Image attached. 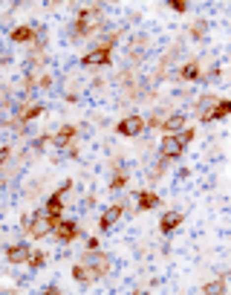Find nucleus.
<instances>
[{"instance_id": "1", "label": "nucleus", "mask_w": 231, "mask_h": 295, "mask_svg": "<svg viewBox=\"0 0 231 295\" xmlns=\"http://www.w3.org/2000/svg\"><path fill=\"white\" fill-rule=\"evenodd\" d=\"M58 223H61V220H55V217H49L46 211H41V214L32 217V223H29V234H32V237H43L46 231H52Z\"/></svg>"}, {"instance_id": "2", "label": "nucleus", "mask_w": 231, "mask_h": 295, "mask_svg": "<svg viewBox=\"0 0 231 295\" xmlns=\"http://www.w3.org/2000/svg\"><path fill=\"white\" fill-rule=\"evenodd\" d=\"M96 23H99V9H96V6L81 9V12H78V21H75V32H78V35H87V32L96 29Z\"/></svg>"}, {"instance_id": "3", "label": "nucleus", "mask_w": 231, "mask_h": 295, "mask_svg": "<svg viewBox=\"0 0 231 295\" xmlns=\"http://www.w3.org/2000/svg\"><path fill=\"white\" fill-rule=\"evenodd\" d=\"M116 131H119L122 136H139V133L145 131V119H142V116H127L122 125H116Z\"/></svg>"}, {"instance_id": "4", "label": "nucleus", "mask_w": 231, "mask_h": 295, "mask_svg": "<svg viewBox=\"0 0 231 295\" xmlns=\"http://www.w3.org/2000/svg\"><path fill=\"white\" fill-rule=\"evenodd\" d=\"M81 64H84V67H93V64H101V67H107V64H113V58H110V49H99V46H96L90 55H84V58H81Z\"/></svg>"}, {"instance_id": "5", "label": "nucleus", "mask_w": 231, "mask_h": 295, "mask_svg": "<svg viewBox=\"0 0 231 295\" xmlns=\"http://www.w3.org/2000/svg\"><path fill=\"white\" fill-rule=\"evenodd\" d=\"M107 269H110V258H107V255H99V258L87 266V275H90V281H96V278L107 275Z\"/></svg>"}, {"instance_id": "6", "label": "nucleus", "mask_w": 231, "mask_h": 295, "mask_svg": "<svg viewBox=\"0 0 231 295\" xmlns=\"http://www.w3.org/2000/svg\"><path fill=\"white\" fill-rule=\"evenodd\" d=\"M55 237H58L61 243H69V240H75V237H78V226H75V223H69V220H64V223H58V226H55Z\"/></svg>"}, {"instance_id": "7", "label": "nucleus", "mask_w": 231, "mask_h": 295, "mask_svg": "<svg viewBox=\"0 0 231 295\" xmlns=\"http://www.w3.org/2000/svg\"><path fill=\"white\" fill-rule=\"evenodd\" d=\"M182 142H179V136H168V139H162V157L165 159H176L179 154H182Z\"/></svg>"}, {"instance_id": "8", "label": "nucleus", "mask_w": 231, "mask_h": 295, "mask_svg": "<svg viewBox=\"0 0 231 295\" xmlns=\"http://www.w3.org/2000/svg\"><path fill=\"white\" fill-rule=\"evenodd\" d=\"M229 113H231V101H217L211 110L202 113V119H205V122H217V119H226Z\"/></svg>"}, {"instance_id": "9", "label": "nucleus", "mask_w": 231, "mask_h": 295, "mask_svg": "<svg viewBox=\"0 0 231 295\" xmlns=\"http://www.w3.org/2000/svg\"><path fill=\"white\" fill-rule=\"evenodd\" d=\"M29 246L26 243H18V246H9V252H6V258H9V263H26L29 261Z\"/></svg>"}, {"instance_id": "10", "label": "nucleus", "mask_w": 231, "mask_h": 295, "mask_svg": "<svg viewBox=\"0 0 231 295\" xmlns=\"http://www.w3.org/2000/svg\"><path fill=\"white\" fill-rule=\"evenodd\" d=\"M122 214H125V208H122L119 203L110 205V208L104 211V217H101V229H104V231H107V229H113V223H116V220H119Z\"/></svg>"}, {"instance_id": "11", "label": "nucleus", "mask_w": 231, "mask_h": 295, "mask_svg": "<svg viewBox=\"0 0 231 295\" xmlns=\"http://www.w3.org/2000/svg\"><path fill=\"white\" fill-rule=\"evenodd\" d=\"M179 223H182V214H179V211H168V214L159 220V229L168 234V231H173V229L179 226Z\"/></svg>"}, {"instance_id": "12", "label": "nucleus", "mask_w": 231, "mask_h": 295, "mask_svg": "<svg viewBox=\"0 0 231 295\" xmlns=\"http://www.w3.org/2000/svg\"><path fill=\"white\" fill-rule=\"evenodd\" d=\"M72 136H75V128H72V125H64L61 131L55 133V139H52V142H55L58 148H66V145L72 142Z\"/></svg>"}, {"instance_id": "13", "label": "nucleus", "mask_w": 231, "mask_h": 295, "mask_svg": "<svg viewBox=\"0 0 231 295\" xmlns=\"http://www.w3.org/2000/svg\"><path fill=\"white\" fill-rule=\"evenodd\" d=\"M156 205H159V197H156L153 191H142V194H139V208H142V211H150V208H156Z\"/></svg>"}, {"instance_id": "14", "label": "nucleus", "mask_w": 231, "mask_h": 295, "mask_svg": "<svg viewBox=\"0 0 231 295\" xmlns=\"http://www.w3.org/2000/svg\"><path fill=\"white\" fill-rule=\"evenodd\" d=\"M32 38H35V32H32L29 26H18V29H12V41H18V44L32 41Z\"/></svg>"}, {"instance_id": "15", "label": "nucleus", "mask_w": 231, "mask_h": 295, "mask_svg": "<svg viewBox=\"0 0 231 295\" xmlns=\"http://www.w3.org/2000/svg\"><path fill=\"white\" fill-rule=\"evenodd\" d=\"M165 131H179V128H185V116L182 113H173L170 119H165V125H162Z\"/></svg>"}, {"instance_id": "16", "label": "nucleus", "mask_w": 231, "mask_h": 295, "mask_svg": "<svg viewBox=\"0 0 231 295\" xmlns=\"http://www.w3.org/2000/svg\"><path fill=\"white\" fill-rule=\"evenodd\" d=\"M182 78H188V81H199V64L191 61L188 67H182Z\"/></svg>"}, {"instance_id": "17", "label": "nucleus", "mask_w": 231, "mask_h": 295, "mask_svg": "<svg viewBox=\"0 0 231 295\" xmlns=\"http://www.w3.org/2000/svg\"><path fill=\"white\" fill-rule=\"evenodd\" d=\"M125 182H127V171H119V174L113 177V182H110V188H113V191H122Z\"/></svg>"}, {"instance_id": "18", "label": "nucleus", "mask_w": 231, "mask_h": 295, "mask_svg": "<svg viewBox=\"0 0 231 295\" xmlns=\"http://www.w3.org/2000/svg\"><path fill=\"white\" fill-rule=\"evenodd\" d=\"M202 293H226V281H223V278H220V281H211V284L202 287Z\"/></svg>"}, {"instance_id": "19", "label": "nucleus", "mask_w": 231, "mask_h": 295, "mask_svg": "<svg viewBox=\"0 0 231 295\" xmlns=\"http://www.w3.org/2000/svg\"><path fill=\"white\" fill-rule=\"evenodd\" d=\"M26 263H29V266H32V269H41V266H43V252H32V255H29V261H26Z\"/></svg>"}, {"instance_id": "20", "label": "nucleus", "mask_w": 231, "mask_h": 295, "mask_svg": "<svg viewBox=\"0 0 231 295\" xmlns=\"http://www.w3.org/2000/svg\"><path fill=\"white\" fill-rule=\"evenodd\" d=\"M43 113V104H35V107H29L26 113H23V122H32L35 116H41Z\"/></svg>"}, {"instance_id": "21", "label": "nucleus", "mask_w": 231, "mask_h": 295, "mask_svg": "<svg viewBox=\"0 0 231 295\" xmlns=\"http://www.w3.org/2000/svg\"><path fill=\"white\" fill-rule=\"evenodd\" d=\"M191 35H194V38L199 41V38L205 35V21H197V23H194V29H191Z\"/></svg>"}, {"instance_id": "22", "label": "nucleus", "mask_w": 231, "mask_h": 295, "mask_svg": "<svg viewBox=\"0 0 231 295\" xmlns=\"http://www.w3.org/2000/svg\"><path fill=\"white\" fill-rule=\"evenodd\" d=\"M113 44H116V32H113V35H107V38H101V44H99V49H110Z\"/></svg>"}, {"instance_id": "23", "label": "nucleus", "mask_w": 231, "mask_h": 295, "mask_svg": "<svg viewBox=\"0 0 231 295\" xmlns=\"http://www.w3.org/2000/svg\"><path fill=\"white\" fill-rule=\"evenodd\" d=\"M170 9H173V12H185L188 3H182V0H170Z\"/></svg>"}, {"instance_id": "24", "label": "nucleus", "mask_w": 231, "mask_h": 295, "mask_svg": "<svg viewBox=\"0 0 231 295\" xmlns=\"http://www.w3.org/2000/svg\"><path fill=\"white\" fill-rule=\"evenodd\" d=\"M191 139H194V131H182V133H179V142H182V145H188Z\"/></svg>"}, {"instance_id": "25", "label": "nucleus", "mask_w": 231, "mask_h": 295, "mask_svg": "<svg viewBox=\"0 0 231 295\" xmlns=\"http://www.w3.org/2000/svg\"><path fill=\"white\" fill-rule=\"evenodd\" d=\"M87 249L96 252V249H99V240H96V237H90V240H87Z\"/></svg>"}]
</instances>
